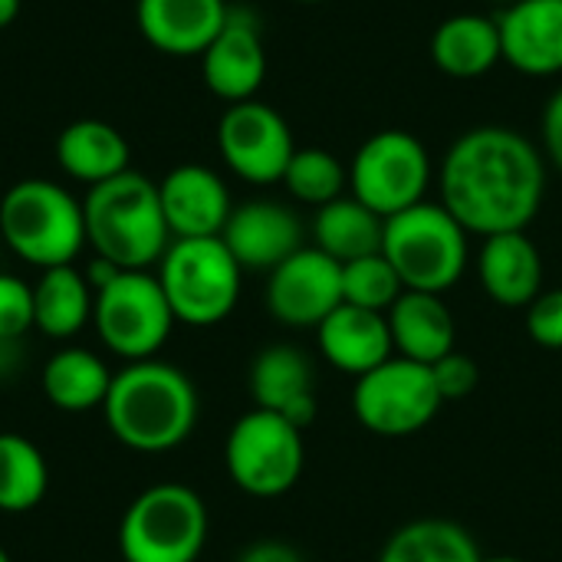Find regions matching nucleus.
<instances>
[{
	"label": "nucleus",
	"mask_w": 562,
	"mask_h": 562,
	"mask_svg": "<svg viewBox=\"0 0 562 562\" xmlns=\"http://www.w3.org/2000/svg\"><path fill=\"white\" fill-rule=\"evenodd\" d=\"M128 158H132V148L125 135L102 119H76L56 138L59 168L69 178L86 181L89 188L128 171Z\"/></svg>",
	"instance_id": "obj_24"
},
{
	"label": "nucleus",
	"mask_w": 562,
	"mask_h": 562,
	"mask_svg": "<svg viewBox=\"0 0 562 562\" xmlns=\"http://www.w3.org/2000/svg\"><path fill=\"white\" fill-rule=\"evenodd\" d=\"M438 188L441 204L468 234L527 231L543 207L547 161L517 128L477 125L448 148Z\"/></svg>",
	"instance_id": "obj_1"
},
{
	"label": "nucleus",
	"mask_w": 562,
	"mask_h": 562,
	"mask_svg": "<svg viewBox=\"0 0 562 562\" xmlns=\"http://www.w3.org/2000/svg\"><path fill=\"white\" fill-rule=\"evenodd\" d=\"M543 151L553 161V168L562 171V86L543 109Z\"/></svg>",
	"instance_id": "obj_35"
},
{
	"label": "nucleus",
	"mask_w": 562,
	"mask_h": 562,
	"mask_svg": "<svg viewBox=\"0 0 562 562\" xmlns=\"http://www.w3.org/2000/svg\"><path fill=\"white\" fill-rule=\"evenodd\" d=\"M161 211L175 240L221 237L234 204L217 171L204 165H178L158 181Z\"/></svg>",
	"instance_id": "obj_15"
},
{
	"label": "nucleus",
	"mask_w": 562,
	"mask_h": 562,
	"mask_svg": "<svg viewBox=\"0 0 562 562\" xmlns=\"http://www.w3.org/2000/svg\"><path fill=\"white\" fill-rule=\"evenodd\" d=\"M402 293L405 286L382 250L359 257L352 263H342V303L372 310V313H389Z\"/></svg>",
	"instance_id": "obj_31"
},
{
	"label": "nucleus",
	"mask_w": 562,
	"mask_h": 562,
	"mask_svg": "<svg viewBox=\"0 0 562 562\" xmlns=\"http://www.w3.org/2000/svg\"><path fill=\"white\" fill-rule=\"evenodd\" d=\"M227 13L224 0H138L135 10L142 36L168 56H201Z\"/></svg>",
	"instance_id": "obj_21"
},
{
	"label": "nucleus",
	"mask_w": 562,
	"mask_h": 562,
	"mask_svg": "<svg viewBox=\"0 0 562 562\" xmlns=\"http://www.w3.org/2000/svg\"><path fill=\"white\" fill-rule=\"evenodd\" d=\"M86 244L99 260L119 270H148L171 247V231L161 211L158 181L142 171H122L89 188L82 201Z\"/></svg>",
	"instance_id": "obj_3"
},
{
	"label": "nucleus",
	"mask_w": 562,
	"mask_h": 562,
	"mask_svg": "<svg viewBox=\"0 0 562 562\" xmlns=\"http://www.w3.org/2000/svg\"><path fill=\"white\" fill-rule=\"evenodd\" d=\"M382 254L405 290L441 296L468 270V231L441 201H422L385 217Z\"/></svg>",
	"instance_id": "obj_5"
},
{
	"label": "nucleus",
	"mask_w": 562,
	"mask_h": 562,
	"mask_svg": "<svg viewBox=\"0 0 562 562\" xmlns=\"http://www.w3.org/2000/svg\"><path fill=\"white\" fill-rule=\"evenodd\" d=\"M49 491V468L43 451L13 431H0V510L26 514L43 504Z\"/></svg>",
	"instance_id": "obj_29"
},
{
	"label": "nucleus",
	"mask_w": 562,
	"mask_h": 562,
	"mask_svg": "<svg viewBox=\"0 0 562 562\" xmlns=\"http://www.w3.org/2000/svg\"><path fill=\"white\" fill-rule=\"evenodd\" d=\"M33 329V286L0 273V339H23Z\"/></svg>",
	"instance_id": "obj_32"
},
{
	"label": "nucleus",
	"mask_w": 562,
	"mask_h": 562,
	"mask_svg": "<svg viewBox=\"0 0 562 562\" xmlns=\"http://www.w3.org/2000/svg\"><path fill=\"white\" fill-rule=\"evenodd\" d=\"M221 240L240 270H273L303 247L300 217L280 201H247L231 211Z\"/></svg>",
	"instance_id": "obj_16"
},
{
	"label": "nucleus",
	"mask_w": 562,
	"mask_h": 562,
	"mask_svg": "<svg viewBox=\"0 0 562 562\" xmlns=\"http://www.w3.org/2000/svg\"><path fill=\"white\" fill-rule=\"evenodd\" d=\"M207 507L188 484H155L142 491L119 524L125 562H198L207 543Z\"/></svg>",
	"instance_id": "obj_6"
},
{
	"label": "nucleus",
	"mask_w": 562,
	"mask_h": 562,
	"mask_svg": "<svg viewBox=\"0 0 562 562\" xmlns=\"http://www.w3.org/2000/svg\"><path fill=\"white\" fill-rule=\"evenodd\" d=\"M217 148L224 165L250 184L283 181V171L296 151L286 119L257 99L224 109L217 122Z\"/></svg>",
	"instance_id": "obj_12"
},
{
	"label": "nucleus",
	"mask_w": 562,
	"mask_h": 562,
	"mask_svg": "<svg viewBox=\"0 0 562 562\" xmlns=\"http://www.w3.org/2000/svg\"><path fill=\"white\" fill-rule=\"evenodd\" d=\"M95 290L72 263L49 267L33 283V329L49 339H72L92 319Z\"/></svg>",
	"instance_id": "obj_25"
},
{
	"label": "nucleus",
	"mask_w": 562,
	"mask_h": 562,
	"mask_svg": "<svg viewBox=\"0 0 562 562\" xmlns=\"http://www.w3.org/2000/svg\"><path fill=\"white\" fill-rule=\"evenodd\" d=\"M0 237L40 270L66 267L86 247L82 201L46 178H23L0 201Z\"/></svg>",
	"instance_id": "obj_4"
},
{
	"label": "nucleus",
	"mask_w": 562,
	"mask_h": 562,
	"mask_svg": "<svg viewBox=\"0 0 562 562\" xmlns=\"http://www.w3.org/2000/svg\"><path fill=\"white\" fill-rule=\"evenodd\" d=\"M20 13V0H0V30L10 26Z\"/></svg>",
	"instance_id": "obj_38"
},
{
	"label": "nucleus",
	"mask_w": 562,
	"mask_h": 562,
	"mask_svg": "<svg viewBox=\"0 0 562 562\" xmlns=\"http://www.w3.org/2000/svg\"><path fill=\"white\" fill-rule=\"evenodd\" d=\"M431 155L405 128H385L362 142L349 168L352 198L362 201L379 217H395L422 201H428Z\"/></svg>",
	"instance_id": "obj_10"
},
{
	"label": "nucleus",
	"mask_w": 562,
	"mask_h": 562,
	"mask_svg": "<svg viewBox=\"0 0 562 562\" xmlns=\"http://www.w3.org/2000/svg\"><path fill=\"white\" fill-rule=\"evenodd\" d=\"M484 293L504 310H527L543 293V257L527 231L484 237L477 257Z\"/></svg>",
	"instance_id": "obj_20"
},
{
	"label": "nucleus",
	"mask_w": 562,
	"mask_h": 562,
	"mask_svg": "<svg viewBox=\"0 0 562 562\" xmlns=\"http://www.w3.org/2000/svg\"><path fill=\"white\" fill-rule=\"evenodd\" d=\"M198 562H201V560H198Z\"/></svg>",
	"instance_id": "obj_43"
},
{
	"label": "nucleus",
	"mask_w": 562,
	"mask_h": 562,
	"mask_svg": "<svg viewBox=\"0 0 562 562\" xmlns=\"http://www.w3.org/2000/svg\"><path fill=\"white\" fill-rule=\"evenodd\" d=\"M102 415L119 445L138 454H161L191 438L198 425V389L171 362H128L112 372Z\"/></svg>",
	"instance_id": "obj_2"
},
{
	"label": "nucleus",
	"mask_w": 562,
	"mask_h": 562,
	"mask_svg": "<svg viewBox=\"0 0 562 562\" xmlns=\"http://www.w3.org/2000/svg\"><path fill=\"white\" fill-rule=\"evenodd\" d=\"M431 63L451 79H477L504 59L501 26L484 13H454L438 23L428 43Z\"/></svg>",
	"instance_id": "obj_23"
},
{
	"label": "nucleus",
	"mask_w": 562,
	"mask_h": 562,
	"mask_svg": "<svg viewBox=\"0 0 562 562\" xmlns=\"http://www.w3.org/2000/svg\"><path fill=\"white\" fill-rule=\"evenodd\" d=\"M504 59L524 76L562 72V0H514L497 16Z\"/></svg>",
	"instance_id": "obj_17"
},
{
	"label": "nucleus",
	"mask_w": 562,
	"mask_h": 562,
	"mask_svg": "<svg viewBox=\"0 0 562 562\" xmlns=\"http://www.w3.org/2000/svg\"><path fill=\"white\" fill-rule=\"evenodd\" d=\"M224 464L237 491L273 501L290 494L306 468L303 431L283 415L254 408L240 415L224 441Z\"/></svg>",
	"instance_id": "obj_8"
},
{
	"label": "nucleus",
	"mask_w": 562,
	"mask_h": 562,
	"mask_svg": "<svg viewBox=\"0 0 562 562\" xmlns=\"http://www.w3.org/2000/svg\"><path fill=\"white\" fill-rule=\"evenodd\" d=\"M155 277L178 323L217 326L240 300L244 270L221 237H188L171 240Z\"/></svg>",
	"instance_id": "obj_7"
},
{
	"label": "nucleus",
	"mask_w": 562,
	"mask_h": 562,
	"mask_svg": "<svg viewBox=\"0 0 562 562\" xmlns=\"http://www.w3.org/2000/svg\"><path fill=\"white\" fill-rule=\"evenodd\" d=\"M20 359H23L20 339H0V382L20 369Z\"/></svg>",
	"instance_id": "obj_37"
},
{
	"label": "nucleus",
	"mask_w": 562,
	"mask_h": 562,
	"mask_svg": "<svg viewBox=\"0 0 562 562\" xmlns=\"http://www.w3.org/2000/svg\"><path fill=\"white\" fill-rule=\"evenodd\" d=\"M237 562H306L300 557V550H293L290 543L280 540H260L254 547H247Z\"/></svg>",
	"instance_id": "obj_36"
},
{
	"label": "nucleus",
	"mask_w": 562,
	"mask_h": 562,
	"mask_svg": "<svg viewBox=\"0 0 562 562\" xmlns=\"http://www.w3.org/2000/svg\"><path fill=\"white\" fill-rule=\"evenodd\" d=\"M484 562H527V560H520V557H487Z\"/></svg>",
	"instance_id": "obj_39"
},
{
	"label": "nucleus",
	"mask_w": 562,
	"mask_h": 562,
	"mask_svg": "<svg viewBox=\"0 0 562 562\" xmlns=\"http://www.w3.org/2000/svg\"><path fill=\"white\" fill-rule=\"evenodd\" d=\"M379 562H484V557L461 524L412 520L385 540Z\"/></svg>",
	"instance_id": "obj_28"
},
{
	"label": "nucleus",
	"mask_w": 562,
	"mask_h": 562,
	"mask_svg": "<svg viewBox=\"0 0 562 562\" xmlns=\"http://www.w3.org/2000/svg\"><path fill=\"white\" fill-rule=\"evenodd\" d=\"M431 379H435V389L441 395V402H458V398H468L477 382H481V369L471 356L464 352H448L445 359H438L431 366Z\"/></svg>",
	"instance_id": "obj_33"
},
{
	"label": "nucleus",
	"mask_w": 562,
	"mask_h": 562,
	"mask_svg": "<svg viewBox=\"0 0 562 562\" xmlns=\"http://www.w3.org/2000/svg\"><path fill=\"white\" fill-rule=\"evenodd\" d=\"M342 306V263L319 247H300L267 280V310L290 329H316Z\"/></svg>",
	"instance_id": "obj_13"
},
{
	"label": "nucleus",
	"mask_w": 562,
	"mask_h": 562,
	"mask_svg": "<svg viewBox=\"0 0 562 562\" xmlns=\"http://www.w3.org/2000/svg\"><path fill=\"white\" fill-rule=\"evenodd\" d=\"M389 329H392V346L395 356L435 366L448 352H454L458 342V323L448 303L438 293H418L405 290L395 306L385 313Z\"/></svg>",
	"instance_id": "obj_22"
},
{
	"label": "nucleus",
	"mask_w": 562,
	"mask_h": 562,
	"mask_svg": "<svg viewBox=\"0 0 562 562\" xmlns=\"http://www.w3.org/2000/svg\"><path fill=\"white\" fill-rule=\"evenodd\" d=\"M441 405L431 366L402 356H392L352 385V412L359 425L379 438H412L425 431Z\"/></svg>",
	"instance_id": "obj_11"
},
{
	"label": "nucleus",
	"mask_w": 562,
	"mask_h": 562,
	"mask_svg": "<svg viewBox=\"0 0 562 562\" xmlns=\"http://www.w3.org/2000/svg\"><path fill=\"white\" fill-rule=\"evenodd\" d=\"M175 323L158 277L148 270H119L95 290L92 326L102 346L125 362L155 359Z\"/></svg>",
	"instance_id": "obj_9"
},
{
	"label": "nucleus",
	"mask_w": 562,
	"mask_h": 562,
	"mask_svg": "<svg viewBox=\"0 0 562 562\" xmlns=\"http://www.w3.org/2000/svg\"><path fill=\"white\" fill-rule=\"evenodd\" d=\"M109 385H112L109 366L95 352L79 349V346L59 349L43 366V395L49 398L53 408L69 412V415L102 408Z\"/></svg>",
	"instance_id": "obj_27"
},
{
	"label": "nucleus",
	"mask_w": 562,
	"mask_h": 562,
	"mask_svg": "<svg viewBox=\"0 0 562 562\" xmlns=\"http://www.w3.org/2000/svg\"><path fill=\"white\" fill-rule=\"evenodd\" d=\"M296 3H323V0H296Z\"/></svg>",
	"instance_id": "obj_41"
},
{
	"label": "nucleus",
	"mask_w": 562,
	"mask_h": 562,
	"mask_svg": "<svg viewBox=\"0 0 562 562\" xmlns=\"http://www.w3.org/2000/svg\"><path fill=\"white\" fill-rule=\"evenodd\" d=\"M527 333L543 349H562V290H547L527 306Z\"/></svg>",
	"instance_id": "obj_34"
},
{
	"label": "nucleus",
	"mask_w": 562,
	"mask_h": 562,
	"mask_svg": "<svg viewBox=\"0 0 562 562\" xmlns=\"http://www.w3.org/2000/svg\"><path fill=\"white\" fill-rule=\"evenodd\" d=\"M385 234V217L369 211L352 194L336 198L323 207H316L313 217V247H319L336 263H352L359 257L379 254Z\"/></svg>",
	"instance_id": "obj_26"
},
{
	"label": "nucleus",
	"mask_w": 562,
	"mask_h": 562,
	"mask_svg": "<svg viewBox=\"0 0 562 562\" xmlns=\"http://www.w3.org/2000/svg\"><path fill=\"white\" fill-rule=\"evenodd\" d=\"M250 395H254L257 408L283 415L300 431H306L316 422L313 366H310L306 352L290 342H273L254 359Z\"/></svg>",
	"instance_id": "obj_18"
},
{
	"label": "nucleus",
	"mask_w": 562,
	"mask_h": 562,
	"mask_svg": "<svg viewBox=\"0 0 562 562\" xmlns=\"http://www.w3.org/2000/svg\"><path fill=\"white\" fill-rule=\"evenodd\" d=\"M497 3H514V0H497Z\"/></svg>",
	"instance_id": "obj_42"
},
{
	"label": "nucleus",
	"mask_w": 562,
	"mask_h": 562,
	"mask_svg": "<svg viewBox=\"0 0 562 562\" xmlns=\"http://www.w3.org/2000/svg\"><path fill=\"white\" fill-rule=\"evenodd\" d=\"M0 562H10V557H7V550L0 547Z\"/></svg>",
	"instance_id": "obj_40"
},
{
	"label": "nucleus",
	"mask_w": 562,
	"mask_h": 562,
	"mask_svg": "<svg viewBox=\"0 0 562 562\" xmlns=\"http://www.w3.org/2000/svg\"><path fill=\"white\" fill-rule=\"evenodd\" d=\"M283 184L296 201L323 207V204L342 198V191L349 184V171L326 148H296L283 171Z\"/></svg>",
	"instance_id": "obj_30"
},
{
	"label": "nucleus",
	"mask_w": 562,
	"mask_h": 562,
	"mask_svg": "<svg viewBox=\"0 0 562 562\" xmlns=\"http://www.w3.org/2000/svg\"><path fill=\"white\" fill-rule=\"evenodd\" d=\"M204 86L224 102H247L267 76V49L257 20L247 10H231L221 33L201 53Z\"/></svg>",
	"instance_id": "obj_14"
},
{
	"label": "nucleus",
	"mask_w": 562,
	"mask_h": 562,
	"mask_svg": "<svg viewBox=\"0 0 562 562\" xmlns=\"http://www.w3.org/2000/svg\"><path fill=\"white\" fill-rule=\"evenodd\" d=\"M316 346L333 369H339L352 379L379 369L382 362H389L395 356L385 313L359 310L349 303L336 306L316 326Z\"/></svg>",
	"instance_id": "obj_19"
}]
</instances>
